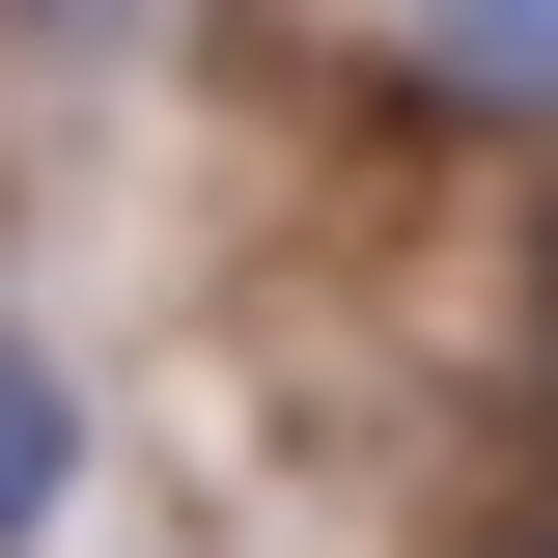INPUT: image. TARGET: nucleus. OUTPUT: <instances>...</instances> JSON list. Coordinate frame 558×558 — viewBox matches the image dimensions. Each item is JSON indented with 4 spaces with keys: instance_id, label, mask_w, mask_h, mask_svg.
Instances as JSON below:
<instances>
[{
    "instance_id": "7ed1b4c3",
    "label": "nucleus",
    "mask_w": 558,
    "mask_h": 558,
    "mask_svg": "<svg viewBox=\"0 0 558 558\" xmlns=\"http://www.w3.org/2000/svg\"><path fill=\"white\" fill-rule=\"evenodd\" d=\"M28 28H112V0H28Z\"/></svg>"
},
{
    "instance_id": "f257e3e1",
    "label": "nucleus",
    "mask_w": 558,
    "mask_h": 558,
    "mask_svg": "<svg viewBox=\"0 0 558 558\" xmlns=\"http://www.w3.org/2000/svg\"><path fill=\"white\" fill-rule=\"evenodd\" d=\"M57 502H84V391H57V336L0 307V558L57 531Z\"/></svg>"
},
{
    "instance_id": "20e7f679",
    "label": "nucleus",
    "mask_w": 558,
    "mask_h": 558,
    "mask_svg": "<svg viewBox=\"0 0 558 558\" xmlns=\"http://www.w3.org/2000/svg\"><path fill=\"white\" fill-rule=\"evenodd\" d=\"M531 558H558V531H531Z\"/></svg>"
},
{
    "instance_id": "f03ea898",
    "label": "nucleus",
    "mask_w": 558,
    "mask_h": 558,
    "mask_svg": "<svg viewBox=\"0 0 558 558\" xmlns=\"http://www.w3.org/2000/svg\"><path fill=\"white\" fill-rule=\"evenodd\" d=\"M418 57L475 84V112H558V0H418Z\"/></svg>"
}]
</instances>
